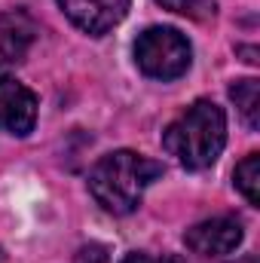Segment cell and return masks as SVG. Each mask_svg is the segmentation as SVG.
<instances>
[{
    "label": "cell",
    "instance_id": "12",
    "mask_svg": "<svg viewBox=\"0 0 260 263\" xmlns=\"http://www.w3.org/2000/svg\"><path fill=\"white\" fill-rule=\"evenodd\" d=\"M239 52L245 55L248 65H257V49H251V46H239Z\"/></svg>",
    "mask_w": 260,
    "mask_h": 263
},
{
    "label": "cell",
    "instance_id": "10",
    "mask_svg": "<svg viewBox=\"0 0 260 263\" xmlns=\"http://www.w3.org/2000/svg\"><path fill=\"white\" fill-rule=\"evenodd\" d=\"M162 9H172L178 15H187V18H211L217 12V3L214 0H156Z\"/></svg>",
    "mask_w": 260,
    "mask_h": 263
},
{
    "label": "cell",
    "instance_id": "5",
    "mask_svg": "<svg viewBox=\"0 0 260 263\" xmlns=\"http://www.w3.org/2000/svg\"><path fill=\"white\" fill-rule=\"evenodd\" d=\"M37 123V95L12 77H0V132L25 138Z\"/></svg>",
    "mask_w": 260,
    "mask_h": 263
},
{
    "label": "cell",
    "instance_id": "3",
    "mask_svg": "<svg viewBox=\"0 0 260 263\" xmlns=\"http://www.w3.org/2000/svg\"><path fill=\"white\" fill-rule=\"evenodd\" d=\"M190 62H193V46L178 28L156 25L138 34L135 40V65L141 67L144 77L169 83V80L184 77Z\"/></svg>",
    "mask_w": 260,
    "mask_h": 263
},
{
    "label": "cell",
    "instance_id": "9",
    "mask_svg": "<svg viewBox=\"0 0 260 263\" xmlns=\"http://www.w3.org/2000/svg\"><path fill=\"white\" fill-rule=\"evenodd\" d=\"M236 187L251 205H260V153H248L236 165Z\"/></svg>",
    "mask_w": 260,
    "mask_h": 263
},
{
    "label": "cell",
    "instance_id": "2",
    "mask_svg": "<svg viewBox=\"0 0 260 263\" xmlns=\"http://www.w3.org/2000/svg\"><path fill=\"white\" fill-rule=\"evenodd\" d=\"M227 144V117L214 101L199 98L190 104L169 129L162 132V147L184 168L202 172L208 168Z\"/></svg>",
    "mask_w": 260,
    "mask_h": 263
},
{
    "label": "cell",
    "instance_id": "6",
    "mask_svg": "<svg viewBox=\"0 0 260 263\" xmlns=\"http://www.w3.org/2000/svg\"><path fill=\"white\" fill-rule=\"evenodd\" d=\"M59 6H62V12L67 18L80 31H86L89 37L107 34L129 12V0H59Z\"/></svg>",
    "mask_w": 260,
    "mask_h": 263
},
{
    "label": "cell",
    "instance_id": "4",
    "mask_svg": "<svg viewBox=\"0 0 260 263\" xmlns=\"http://www.w3.org/2000/svg\"><path fill=\"white\" fill-rule=\"evenodd\" d=\"M242 236H245L242 220L233 214H220V217H211V220L190 227L184 233V245L202 257H224L242 245Z\"/></svg>",
    "mask_w": 260,
    "mask_h": 263
},
{
    "label": "cell",
    "instance_id": "11",
    "mask_svg": "<svg viewBox=\"0 0 260 263\" xmlns=\"http://www.w3.org/2000/svg\"><path fill=\"white\" fill-rule=\"evenodd\" d=\"M120 263H178V260L175 257H153V254H144V251H132Z\"/></svg>",
    "mask_w": 260,
    "mask_h": 263
},
{
    "label": "cell",
    "instance_id": "8",
    "mask_svg": "<svg viewBox=\"0 0 260 263\" xmlns=\"http://www.w3.org/2000/svg\"><path fill=\"white\" fill-rule=\"evenodd\" d=\"M230 98H233V104H236L242 123L251 132H257L260 129V83L254 77L236 80V83L230 86Z\"/></svg>",
    "mask_w": 260,
    "mask_h": 263
},
{
    "label": "cell",
    "instance_id": "7",
    "mask_svg": "<svg viewBox=\"0 0 260 263\" xmlns=\"http://www.w3.org/2000/svg\"><path fill=\"white\" fill-rule=\"evenodd\" d=\"M37 37V25L25 9H9L0 15V67L18 65Z\"/></svg>",
    "mask_w": 260,
    "mask_h": 263
},
{
    "label": "cell",
    "instance_id": "1",
    "mask_svg": "<svg viewBox=\"0 0 260 263\" xmlns=\"http://www.w3.org/2000/svg\"><path fill=\"white\" fill-rule=\"evenodd\" d=\"M162 175V162L147 159L135 150H114L107 156H101L92 172H89V193L95 196V202L123 217L132 214L138 205L144 190Z\"/></svg>",
    "mask_w": 260,
    "mask_h": 263
}]
</instances>
